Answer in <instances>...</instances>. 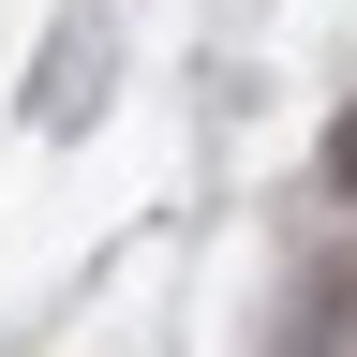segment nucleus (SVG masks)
Here are the masks:
<instances>
[{
  "label": "nucleus",
  "mask_w": 357,
  "mask_h": 357,
  "mask_svg": "<svg viewBox=\"0 0 357 357\" xmlns=\"http://www.w3.org/2000/svg\"><path fill=\"white\" fill-rule=\"evenodd\" d=\"M328 194H357V105L328 119Z\"/></svg>",
  "instance_id": "f257e3e1"
}]
</instances>
